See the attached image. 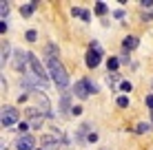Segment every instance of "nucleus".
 Segmentation results:
<instances>
[{"instance_id": "1", "label": "nucleus", "mask_w": 153, "mask_h": 150, "mask_svg": "<svg viewBox=\"0 0 153 150\" xmlns=\"http://www.w3.org/2000/svg\"><path fill=\"white\" fill-rule=\"evenodd\" d=\"M47 69H49V75L53 77L56 86H60V89H65L67 84H69V75H67L65 66L60 64V60H47Z\"/></svg>"}, {"instance_id": "16", "label": "nucleus", "mask_w": 153, "mask_h": 150, "mask_svg": "<svg viewBox=\"0 0 153 150\" xmlns=\"http://www.w3.org/2000/svg\"><path fill=\"white\" fill-rule=\"evenodd\" d=\"M96 13L104 15V13H107V4H104V2H96Z\"/></svg>"}, {"instance_id": "14", "label": "nucleus", "mask_w": 153, "mask_h": 150, "mask_svg": "<svg viewBox=\"0 0 153 150\" xmlns=\"http://www.w3.org/2000/svg\"><path fill=\"white\" fill-rule=\"evenodd\" d=\"M107 66H109V73H115V71H118V66H120V60H118V58H109V60H107Z\"/></svg>"}, {"instance_id": "18", "label": "nucleus", "mask_w": 153, "mask_h": 150, "mask_svg": "<svg viewBox=\"0 0 153 150\" xmlns=\"http://www.w3.org/2000/svg\"><path fill=\"white\" fill-rule=\"evenodd\" d=\"M9 51H11V49H9V44H7V42H2V64H4V60L9 58Z\"/></svg>"}, {"instance_id": "27", "label": "nucleus", "mask_w": 153, "mask_h": 150, "mask_svg": "<svg viewBox=\"0 0 153 150\" xmlns=\"http://www.w3.org/2000/svg\"><path fill=\"white\" fill-rule=\"evenodd\" d=\"M146 106L153 110V95H146Z\"/></svg>"}, {"instance_id": "22", "label": "nucleus", "mask_w": 153, "mask_h": 150, "mask_svg": "<svg viewBox=\"0 0 153 150\" xmlns=\"http://www.w3.org/2000/svg\"><path fill=\"white\" fill-rule=\"evenodd\" d=\"M87 86H89V91H91V93H98V84H96V82H91L89 77H87Z\"/></svg>"}, {"instance_id": "10", "label": "nucleus", "mask_w": 153, "mask_h": 150, "mask_svg": "<svg viewBox=\"0 0 153 150\" xmlns=\"http://www.w3.org/2000/svg\"><path fill=\"white\" fill-rule=\"evenodd\" d=\"M138 44H140V42H138V38H135V35H126V38L122 40V46H124L126 51H133Z\"/></svg>"}, {"instance_id": "5", "label": "nucleus", "mask_w": 153, "mask_h": 150, "mask_svg": "<svg viewBox=\"0 0 153 150\" xmlns=\"http://www.w3.org/2000/svg\"><path fill=\"white\" fill-rule=\"evenodd\" d=\"M29 62V53H22V51H16L13 53V60H11V66L16 71H22L25 73V66H27Z\"/></svg>"}, {"instance_id": "20", "label": "nucleus", "mask_w": 153, "mask_h": 150, "mask_svg": "<svg viewBox=\"0 0 153 150\" xmlns=\"http://www.w3.org/2000/svg\"><path fill=\"white\" fill-rule=\"evenodd\" d=\"M118 80H120V75H118V73H109V75H107V82H109V84H115Z\"/></svg>"}, {"instance_id": "3", "label": "nucleus", "mask_w": 153, "mask_h": 150, "mask_svg": "<svg viewBox=\"0 0 153 150\" xmlns=\"http://www.w3.org/2000/svg\"><path fill=\"white\" fill-rule=\"evenodd\" d=\"M18 117H20V113L16 110L13 106H2V128L13 126V124L18 121Z\"/></svg>"}, {"instance_id": "19", "label": "nucleus", "mask_w": 153, "mask_h": 150, "mask_svg": "<svg viewBox=\"0 0 153 150\" xmlns=\"http://www.w3.org/2000/svg\"><path fill=\"white\" fill-rule=\"evenodd\" d=\"M118 106H120V108H126V106H129V97H124V95L118 97Z\"/></svg>"}, {"instance_id": "29", "label": "nucleus", "mask_w": 153, "mask_h": 150, "mask_svg": "<svg viewBox=\"0 0 153 150\" xmlns=\"http://www.w3.org/2000/svg\"><path fill=\"white\" fill-rule=\"evenodd\" d=\"M87 139H89V141H96L98 135H96V132H89V137H87Z\"/></svg>"}, {"instance_id": "25", "label": "nucleus", "mask_w": 153, "mask_h": 150, "mask_svg": "<svg viewBox=\"0 0 153 150\" xmlns=\"http://www.w3.org/2000/svg\"><path fill=\"white\" fill-rule=\"evenodd\" d=\"M140 4H142V7H144V9H151V7H153V0H142Z\"/></svg>"}, {"instance_id": "23", "label": "nucleus", "mask_w": 153, "mask_h": 150, "mask_svg": "<svg viewBox=\"0 0 153 150\" xmlns=\"http://www.w3.org/2000/svg\"><path fill=\"white\" fill-rule=\"evenodd\" d=\"M25 38H27L29 42H36V38H38V33H36V31H27V35H25Z\"/></svg>"}, {"instance_id": "6", "label": "nucleus", "mask_w": 153, "mask_h": 150, "mask_svg": "<svg viewBox=\"0 0 153 150\" xmlns=\"http://www.w3.org/2000/svg\"><path fill=\"white\" fill-rule=\"evenodd\" d=\"M29 64H31V69H33V73H36V77H40L42 82H47V71H45V66L40 64V60L36 58L33 53H29Z\"/></svg>"}, {"instance_id": "15", "label": "nucleus", "mask_w": 153, "mask_h": 150, "mask_svg": "<svg viewBox=\"0 0 153 150\" xmlns=\"http://www.w3.org/2000/svg\"><path fill=\"white\" fill-rule=\"evenodd\" d=\"M149 130H151V126L144 124V121H140L138 126H135V132H138V135H144V132H149Z\"/></svg>"}, {"instance_id": "28", "label": "nucleus", "mask_w": 153, "mask_h": 150, "mask_svg": "<svg viewBox=\"0 0 153 150\" xmlns=\"http://www.w3.org/2000/svg\"><path fill=\"white\" fill-rule=\"evenodd\" d=\"M80 113H82L80 106H73V108H71V115H80Z\"/></svg>"}, {"instance_id": "11", "label": "nucleus", "mask_w": 153, "mask_h": 150, "mask_svg": "<svg viewBox=\"0 0 153 150\" xmlns=\"http://www.w3.org/2000/svg\"><path fill=\"white\" fill-rule=\"evenodd\" d=\"M36 9H38V2H27V4H22V9H20V13L25 15V18H27V15H31L36 11Z\"/></svg>"}, {"instance_id": "13", "label": "nucleus", "mask_w": 153, "mask_h": 150, "mask_svg": "<svg viewBox=\"0 0 153 150\" xmlns=\"http://www.w3.org/2000/svg\"><path fill=\"white\" fill-rule=\"evenodd\" d=\"M71 95L69 93H65V95H62V102H60V110H71Z\"/></svg>"}, {"instance_id": "4", "label": "nucleus", "mask_w": 153, "mask_h": 150, "mask_svg": "<svg viewBox=\"0 0 153 150\" xmlns=\"http://www.w3.org/2000/svg\"><path fill=\"white\" fill-rule=\"evenodd\" d=\"M27 117H29V126L31 128H42V121H45V115L38 110V108L29 106L27 108Z\"/></svg>"}, {"instance_id": "26", "label": "nucleus", "mask_w": 153, "mask_h": 150, "mask_svg": "<svg viewBox=\"0 0 153 150\" xmlns=\"http://www.w3.org/2000/svg\"><path fill=\"white\" fill-rule=\"evenodd\" d=\"M71 13H73V15H80V18H82V13H84V11H82V9H78V7H73V9H71Z\"/></svg>"}, {"instance_id": "9", "label": "nucleus", "mask_w": 153, "mask_h": 150, "mask_svg": "<svg viewBox=\"0 0 153 150\" xmlns=\"http://www.w3.org/2000/svg\"><path fill=\"white\" fill-rule=\"evenodd\" d=\"M33 146H36V139L29 137V135H22L18 141H16V148H18V150H31Z\"/></svg>"}, {"instance_id": "8", "label": "nucleus", "mask_w": 153, "mask_h": 150, "mask_svg": "<svg viewBox=\"0 0 153 150\" xmlns=\"http://www.w3.org/2000/svg\"><path fill=\"white\" fill-rule=\"evenodd\" d=\"M73 93H76L80 100H87L89 97V86H87V80H80V82H76V86H73Z\"/></svg>"}, {"instance_id": "7", "label": "nucleus", "mask_w": 153, "mask_h": 150, "mask_svg": "<svg viewBox=\"0 0 153 150\" xmlns=\"http://www.w3.org/2000/svg\"><path fill=\"white\" fill-rule=\"evenodd\" d=\"M38 106H40V113L45 117H51L53 113H51V104H49V97L45 95V93H38Z\"/></svg>"}, {"instance_id": "21", "label": "nucleus", "mask_w": 153, "mask_h": 150, "mask_svg": "<svg viewBox=\"0 0 153 150\" xmlns=\"http://www.w3.org/2000/svg\"><path fill=\"white\" fill-rule=\"evenodd\" d=\"M29 128H31V126H29V124H27V121H22V124H18V130H20V132H22V135H27V130H29Z\"/></svg>"}, {"instance_id": "2", "label": "nucleus", "mask_w": 153, "mask_h": 150, "mask_svg": "<svg viewBox=\"0 0 153 150\" xmlns=\"http://www.w3.org/2000/svg\"><path fill=\"white\" fill-rule=\"evenodd\" d=\"M100 62H102V46H100L98 42H91L89 53H87V66L89 69H96Z\"/></svg>"}, {"instance_id": "30", "label": "nucleus", "mask_w": 153, "mask_h": 150, "mask_svg": "<svg viewBox=\"0 0 153 150\" xmlns=\"http://www.w3.org/2000/svg\"><path fill=\"white\" fill-rule=\"evenodd\" d=\"M38 150H42V148H38Z\"/></svg>"}, {"instance_id": "12", "label": "nucleus", "mask_w": 153, "mask_h": 150, "mask_svg": "<svg viewBox=\"0 0 153 150\" xmlns=\"http://www.w3.org/2000/svg\"><path fill=\"white\" fill-rule=\"evenodd\" d=\"M40 143H42V146H49V148H56L58 146V139L51 137V135H45V137H40Z\"/></svg>"}, {"instance_id": "24", "label": "nucleus", "mask_w": 153, "mask_h": 150, "mask_svg": "<svg viewBox=\"0 0 153 150\" xmlns=\"http://www.w3.org/2000/svg\"><path fill=\"white\" fill-rule=\"evenodd\" d=\"M120 89H122L124 93H131V89H133V86H131V82H122V84H120Z\"/></svg>"}, {"instance_id": "17", "label": "nucleus", "mask_w": 153, "mask_h": 150, "mask_svg": "<svg viewBox=\"0 0 153 150\" xmlns=\"http://www.w3.org/2000/svg\"><path fill=\"white\" fill-rule=\"evenodd\" d=\"M7 13H9V2H0V15H2V20Z\"/></svg>"}]
</instances>
